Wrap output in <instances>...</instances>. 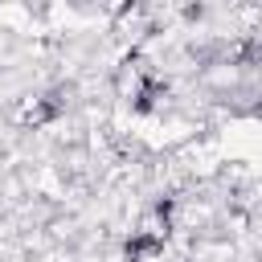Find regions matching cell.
I'll return each instance as SVG.
<instances>
[{"mask_svg":"<svg viewBox=\"0 0 262 262\" xmlns=\"http://www.w3.org/2000/svg\"><path fill=\"white\" fill-rule=\"evenodd\" d=\"M164 242H168V233H164V229H139V233H131V237L123 242V258H127V262L156 258V254L164 250Z\"/></svg>","mask_w":262,"mask_h":262,"instance_id":"cell-1","label":"cell"},{"mask_svg":"<svg viewBox=\"0 0 262 262\" xmlns=\"http://www.w3.org/2000/svg\"><path fill=\"white\" fill-rule=\"evenodd\" d=\"M160 94H164V86H160V82H156V86H143V90L135 94V111H139V115H147V111L156 106V98H160Z\"/></svg>","mask_w":262,"mask_h":262,"instance_id":"cell-2","label":"cell"}]
</instances>
